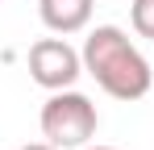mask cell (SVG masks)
<instances>
[{"instance_id": "cell-1", "label": "cell", "mask_w": 154, "mask_h": 150, "mask_svg": "<svg viewBox=\"0 0 154 150\" xmlns=\"http://www.w3.org/2000/svg\"><path fill=\"white\" fill-rule=\"evenodd\" d=\"M83 71L112 100H142L154 83V71L146 63V54L117 25H96L88 33V42H83Z\"/></svg>"}, {"instance_id": "cell-2", "label": "cell", "mask_w": 154, "mask_h": 150, "mask_svg": "<svg viewBox=\"0 0 154 150\" xmlns=\"http://www.w3.org/2000/svg\"><path fill=\"white\" fill-rule=\"evenodd\" d=\"M96 104L83 96V92H71V88H63V92H54L46 104H42V133H46V142L58 150H79L88 146V138L96 133Z\"/></svg>"}, {"instance_id": "cell-3", "label": "cell", "mask_w": 154, "mask_h": 150, "mask_svg": "<svg viewBox=\"0 0 154 150\" xmlns=\"http://www.w3.org/2000/svg\"><path fill=\"white\" fill-rule=\"evenodd\" d=\"M29 75L46 92H63L83 75V54L67 38H42L29 46Z\"/></svg>"}, {"instance_id": "cell-4", "label": "cell", "mask_w": 154, "mask_h": 150, "mask_svg": "<svg viewBox=\"0 0 154 150\" xmlns=\"http://www.w3.org/2000/svg\"><path fill=\"white\" fill-rule=\"evenodd\" d=\"M92 8H96V0H38V13H42V25L50 29V33H79V29H88L92 21Z\"/></svg>"}, {"instance_id": "cell-5", "label": "cell", "mask_w": 154, "mask_h": 150, "mask_svg": "<svg viewBox=\"0 0 154 150\" xmlns=\"http://www.w3.org/2000/svg\"><path fill=\"white\" fill-rule=\"evenodd\" d=\"M129 21H133V29H137L142 38L154 42V0H133V4H129Z\"/></svg>"}, {"instance_id": "cell-6", "label": "cell", "mask_w": 154, "mask_h": 150, "mask_svg": "<svg viewBox=\"0 0 154 150\" xmlns=\"http://www.w3.org/2000/svg\"><path fill=\"white\" fill-rule=\"evenodd\" d=\"M21 150H58V146H50V142H33V146H21Z\"/></svg>"}, {"instance_id": "cell-7", "label": "cell", "mask_w": 154, "mask_h": 150, "mask_svg": "<svg viewBox=\"0 0 154 150\" xmlns=\"http://www.w3.org/2000/svg\"><path fill=\"white\" fill-rule=\"evenodd\" d=\"M83 150H117V146H83Z\"/></svg>"}]
</instances>
